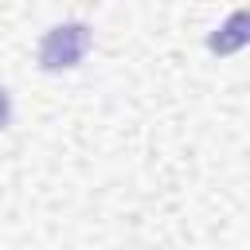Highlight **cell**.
Segmentation results:
<instances>
[{
    "label": "cell",
    "instance_id": "cell-1",
    "mask_svg": "<svg viewBox=\"0 0 250 250\" xmlns=\"http://www.w3.org/2000/svg\"><path fill=\"white\" fill-rule=\"evenodd\" d=\"M90 47V31L82 23H59L43 35L39 43V62L47 70H62V66H74Z\"/></svg>",
    "mask_w": 250,
    "mask_h": 250
},
{
    "label": "cell",
    "instance_id": "cell-2",
    "mask_svg": "<svg viewBox=\"0 0 250 250\" xmlns=\"http://www.w3.org/2000/svg\"><path fill=\"white\" fill-rule=\"evenodd\" d=\"M4 121H8V94L0 90V129H4Z\"/></svg>",
    "mask_w": 250,
    "mask_h": 250
}]
</instances>
